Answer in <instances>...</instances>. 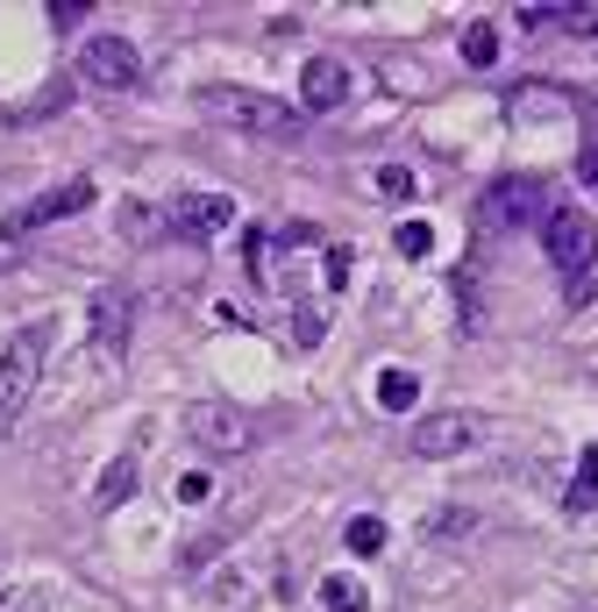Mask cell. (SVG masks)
Wrapping results in <instances>:
<instances>
[{
  "mask_svg": "<svg viewBox=\"0 0 598 612\" xmlns=\"http://www.w3.org/2000/svg\"><path fill=\"white\" fill-rule=\"evenodd\" d=\"M200 114L221 129H250V136H292L299 114L286 108V100L272 93H243V86H214V93H200Z\"/></svg>",
  "mask_w": 598,
  "mask_h": 612,
  "instance_id": "cell-1",
  "label": "cell"
},
{
  "mask_svg": "<svg viewBox=\"0 0 598 612\" xmlns=\"http://www.w3.org/2000/svg\"><path fill=\"white\" fill-rule=\"evenodd\" d=\"M43 349H51L43 327H22V335L0 349V442H8L14 421L29 413V392H36V378H43Z\"/></svg>",
  "mask_w": 598,
  "mask_h": 612,
  "instance_id": "cell-2",
  "label": "cell"
},
{
  "mask_svg": "<svg viewBox=\"0 0 598 612\" xmlns=\"http://www.w3.org/2000/svg\"><path fill=\"white\" fill-rule=\"evenodd\" d=\"M186 435L200 442L207 456H243V449H257V421H250L243 407H229V399H200V407L186 413Z\"/></svg>",
  "mask_w": 598,
  "mask_h": 612,
  "instance_id": "cell-3",
  "label": "cell"
},
{
  "mask_svg": "<svg viewBox=\"0 0 598 612\" xmlns=\"http://www.w3.org/2000/svg\"><path fill=\"white\" fill-rule=\"evenodd\" d=\"M534 221H549L534 178H499V186H485V200H477V229H491V235H520V229H534Z\"/></svg>",
  "mask_w": 598,
  "mask_h": 612,
  "instance_id": "cell-4",
  "label": "cell"
},
{
  "mask_svg": "<svg viewBox=\"0 0 598 612\" xmlns=\"http://www.w3.org/2000/svg\"><path fill=\"white\" fill-rule=\"evenodd\" d=\"M164 229L186 235V243H214V235L235 229V200L229 192H178V200L164 207Z\"/></svg>",
  "mask_w": 598,
  "mask_h": 612,
  "instance_id": "cell-5",
  "label": "cell"
},
{
  "mask_svg": "<svg viewBox=\"0 0 598 612\" xmlns=\"http://www.w3.org/2000/svg\"><path fill=\"white\" fill-rule=\"evenodd\" d=\"M79 71L93 86H108V93H129V86L143 79V51L129 36H86L79 43Z\"/></svg>",
  "mask_w": 598,
  "mask_h": 612,
  "instance_id": "cell-6",
  "label": "cell"
},
{
  "mask_svg": "<svg viewBox=\"0 0 598 612\" xmlns=\"http://www.w3.org/2000/svg\"><path fill=\"white\" fill-rule=\"evenodd\" d=\"M542 243H549V257H556L563 271H591L598 264V221L577 214V207H549Z\"/></svg>",
  "mask_w": 598,
  "mask_h": 612,
  "instance_id": "cell-7",
  "label": "cell"
},
{
  "mask_svg": "<svg viewBox=\"0 0 598 612\" xmlns=\"http://www.w3.org/2000/svg\"><path fill=\"white\" fill-rule=\"evenodd\" d=\"M93 207V178H65V186H51V192H36V200L22 207V214L0 229V243H22L29 229H51V221H71V214H86Z\"/></svg>",
  "mask_w": 598,
  "mask_h": 612,
  "instance_id": "cell-8",
  "label": "cell"
},
{
  "mask_svg": "<svg viewBox=\"0 0 598 612\" xmlns=\"http://www.w3.org/2000/svg\"><path fill=\"white\" fill-rule=\"evenodd\" d=\"M477 435H485V427H477V413H428V421L413 427V456H428V463L463 456Z\"/></svg>",
  "mask_w": 598,
  "mask_h": 612,
  "instance_id": "cell-9",
  "label": "cell"
},
{
  "mask_svg": "<svg viewBox=\"0 0 598 612\" xmlns=\"http://www.w3.org/2000/svg\"><path fill=\"white\" fill-rule=\"evenodd\" d=\"M129 327H136V300L122 286H100L93 292V349L100 356H122L129 349Z\"/></svg>",
  "mask_w": 598,
  "mask_h": 612,
  "instance_id": "cell-10",
  "label": "cell"
},
{
  "mask_svg": "<svg viewBox=\"0 0 598 612\" xmlns=\"http://www.w3.org/2000/svg\"><path fill=\"white\" fill-rule=\"evenodd\" d=\"M342 100H350V71H342V57H307V71H299V108H307V114H335Z\"/></svg>",
  "mask_w": 598,
  "mask_h": 612,
  "instance_id": "cell-11",
  "label": "cell"
},
{
  "mask_svg": "<svg viewBox=\"0 0 598 612\" xmlns=\"http://www.w3.org/2000/svg\"><path fill=\"white\" fill-rule=\"evenodd\" d=\"M129 491H136V456H114L108 470H100L93 505H100V513H114V505H129Z\"/></svg>",
  "mask_w": 598,
  "mask_h": 612,
  "instance_id": "cell-12",
  "label": "cell"
},
{
  "mask_svg": "<svg viewBox=\"0 0 598 612\" xmlns=\"http://www.w3.org/2000/svg\"><path fill=\"white\" fill-rule=\"evenodd\" d=\"M378 407L385 413H413L421 407V378H413V370H378Z\"/></svg>",
  "mask_w": 598,
  "mask_h": 612,
  "instance_id": "cell-13",
  "label": "cell"
},
{
  "mask_svg": "<svg viewBox=\"0 0 598 612\" xmlns=\"http://www.w3.org/2000/svg\"><path fill=\"white\" fill-rule=\"evenodd\" d=\"M571 513H598V449H585L577 456V477H571Z\"/></svg>",
  "mask_w": 598,
  "mask_h": 612,
  "instance_id": "cell-14",
  "label": "cell"
},
{
  "mask_svg": "<svg viewBox=\"0 0 598 612\" xmlns=\"http://www.w3.org/2000/svg\"><path fill=\"white\" fill-rule=\"evenodd\" d=\"M321 605H328V612H364L370 599H364V585H356V577L335 570V577H321Z\"/></svg>",
  "mask_w": 598,
  "mask_h": 612,
  "instance_id": "cell-15",
  "label": "cell"
},
{
  "mask_svg": "<svg viewBox=\"0 0 598 612\" xmlns=\"http://www.w3.org/2000/svg\"><path fill=\"white\" fill-rule=\"evenodd\" d=\"M122 235H129V243H157V235H164V221H157V207H143V200H129V207H122Z\"/></svg>",
  "mask_w": 598,
  "mask_h": 612,
  "instance_id": "cell-16",
  "label": "cell"
},
{
  "mask_svg": "<svg viewBox=\"0 0 598 612\" xmlns=\"http://www.w3.org/2000/svg\"><path fill=\"white\" fill-rule=\"evenodd\" d=\"M491 57H499V29L470 22V29H463V65H491Z\"/></svg>",
  "mask_w": 598,
  "mask_h": 612,
  "instance_id": "cell-17",
  "label": "cell"
},
{
  "mask_svg": "<svg viewBox=\"0 0 598 612\" xmlns=\"http://www.w3.org/2000/svg\"><path fill=\"white\" fill-rule=\"evenodd\" d=\"M342 542H350V556H378V548H385V520H378V513L350 520V534H342Z\"/></svg>",
  "mask_w": 598,
  "mask_h": 612,
  "instance_id": "cell-18",
  "label": "cell"
},
{
  "mask_svg": "<svg viewBox=\"0 0 598 612\" xmlns=\"http://www.w3.org/2000/svg\"><path fill=\"white\" fill-rule=\"evenodd\" d=\"M321 335H328V307H299L292 313V342H299V349H313Z\"/></svg>",
  "mask_w": 598,
  "mask_h": 612,
  "instance_id": "cell-19",
  "label": "cell"
},
{
  "mask_svg": "<svg viewBox=\"0 0 598 612\" xmlns=\"http://www.w3.org/2000/svg\"><path fill=\"white\" fill-rule=\"evenodd\" d=\"M435 249V229L428 221H399V257H428Z\"/></svg>",
  "mask_w": 598,
  "mask_h": 612,
  "instance_id": "cell-20",
  "label": "cell"
},
{
  "mask_svg": "<svg viewBox=\"0 0 598 612\" xmlns=\"http://www.w3.org/2000/svg\"><path fill=\"white\" fill-rule=\"evenodd\" d=\"M0 612H51V591L22 585V591H0Z\"/></svg>",
  "mask_w": 598,
  "mask_h": 612,
  "instance_id": "cell-21",
  "label": "cell"
},
{
  "mask_svg": "<svg viewBox=\"0 0 598 612\" xmlns=\"http://www.w3.org/2000/svg\"><path fill=\"white\" fill-rule=\"evenodd\" d=\"M534 108H542V114H556L563 100L549 93V86H520V93H513V114H534Z\"/></svg>",
  "mask_w": 598,
  "mask_h": 612,
  "instance_id": "cell-22",
  "label": "cell"
},
{
  "mask_svg": "<svg viewBox=\"0 0 598 612\" xmlns=\"http://www.w3.org/2000/svg\"><path fill=\"white\" fill-rule=\"evenodd\" d=\"M378 192H385V200H407V192H413V171H407V164H385V171H378Z\"/></svg>",
  "mask_w": 598,
  "mask_h": 612,
  "instance_id": "cell-23",
  "label": "cell"
},
{
  "mask_svg": "<svg viewBox=\"0 0 598 612\" xmlns=\"http://www.w3.org/2000/svg\"><path fill=\"white\" fill-rule=\"evenodd\" d=\"M563 292H571V307L598 300V264H591V271H571V286H563Z\"/></svg>",
  "mask_w": 598,
  "mask_h": 612,
  "instance_id": "cell-24",
  "label": "cell"
},
{
  "mask_svg": "<svg viewBox=\"0 0 598 612\" xmlns=\"http://www.w3.org/2000/svg\"><path fill=\"white\" fill-rule=\"evenodd\" d=\"M178 499H186V505H207V499H214V485L192 470V477H178Z\"/></svg>",
  "mask_w": 598,
  "mask_h": 612,
  "instance_id": "cell-25",
  "label": "cell"
},
{
  "mask_svg": "<svg viewBox=\"0 0 598 612\" xmlns=\"http://www.w3.org/2000/svg\"><path fill=\"white\" fill-rule=\"evenodd\" d=\"M463 527H477V520L470 513H435L428 520V534H463Z\"/></svg>",
  "mask_w": 598,
  "mask_h": 612,
  "instance_id": "cell-26",
  "label": "cell"
},
{
  "mask_svg": "<svg viewBox=\"0 0 598 612\" xmlns=\"http://www.w3.org/2000/svg\"><path fill=\"white\" fill-rule=\"evenodd\" d=\"M328 286H335V292L350 286V249H328Z\"/></svg>",
  "mask_w": 598,
  "mask_h": 612,
  "instance_id": "cell-27",
  "label": "cell"
},
{
  "mask_svg": "<svg viewBox=\"0 0 598 612\" xmlns=\"http://www.w3.org/2000/svg\"><path fill=\"white\" fill-rule=\"evenodd\" d=\"M577 171H585V178H591V186H598V143H591V151H585V157H577Z\"/></svg>",
  "mask_w": 598,
  "mask_h": 612,
  "instance_id": "cell-28",
  "label": "cell"
}]
</instances>
